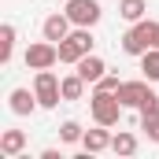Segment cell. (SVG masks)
Segmentation results:
<instances>
[{
	"label": "cell",
	"mask_w": 159,
	"mask_h": 159,
	"mask_svg": "<svg viewBox=\"0 0 159 159\" xmlns=\"http://www.w3.org/2000/svg\"><path fill=\"white\" fill-rule=\"evenodd\" d=\"M59 81H63V78H56L52 67L34 74V93H37V104H41V107H48V111L59 107V100H63V85H59Z\"/></svg>",
	"instance_id": "cell-4"
},
{
	"label": "cell",
	"mask_w": 159,
	"mask_h": 159,
	"mask_svg": "<svg viewBox=\"0 0 159 159\" xmlns=\"http://www.w3.org/2000/svg\"><path fill=\"white\" fill-rule=\"evenodd\" d=\"M59 85H63V100H81V96H85V85H89V81L81 78L78 70H74V74H67V78L59 81Z\"/></svg>",
	"instance_id": "cell-13"
},
{
	"label": "cell",
	"mask_w": 159,
	"mask_h": 159,
	"mask_svg": "<svg viewBox=\"0 0 159 159\" xmlns=\"http://www.w3.org/2000/svg\"><path fill=\"white\" fill-rule=\"evenodd\" d=\"M67 15H70V22L74 26H96L100 19H104V7L96 4V0H67Z\"/></svg>",
	"instance_id": "cell-6"
},
{
	"label": "cell",
	"mask_w": 159,
	"mask_h": 159,
	"mask_svg": "<svg viewBox=\"0 0 159 159\" xmlns=\"http://www.w3.org/2000/svg\"><path fill=\"white\" fill-rule=\"evenodd\" d=\"M148 93H152V89H148V78L122 81V85H119V100H122V107H141Z\"/></svg>",
	"instance_id": "cell-7"
},
{
	"label": "cell",
	"mask_w": 159,
	"mask_h": 159,
	"mask_svg": "<svg viewBox=\"0 0 159 159\" xmlns=\"http://www.w3.org/2000/svg\"><path fill=\"white\" fill-rule=\"evenodd\" d=\"M22 152H26V129H4L0 133V156L19 159Z\"/></svg>",
	"instance_id": "cell-11"
},
{
	"label": "cell",
	"mask_w": 159,
	"mask_h": 159,
	"mask_svg": "<svg viewBox=\"0 0 159 159\" xmlns=\"http://www.w3.org/2000/svg\"><path fill=\"white\" fill-rule=\"evenodd\" d=\"M148 11V0H119V15L126 22H141Z\"/></svg>",
	"instance_id": "cell-14"
},
{
	"label": "cell",
	"mask_w": 159,
	"mask_h": 159,
	"mask_svg": "<svg viewBox=\"0 0 159 159\" xmlns=\"http://www.w3.org/2000/svg\"><path fill=\"white\" fill-rule=\"evenodd\" d=\"M137 111H141V115H156V111H159V96H156V93H148V96H144V104H141Z\"/></svg>",
	"instance_id": "cell-21"
},
{
	"label": "cell",
	"mask_w": 159,
	"mask_h": 159,
	"mask_svg": "<svg viewBox=\"0 0 159 159\" xmlns=\"http://www.w3.org/2000/svg\"><path fill=\"white\" fill-rule=\"evenodd\" d=\"M63 4H67V0H63Z\"/></svg>",
	"instance_id": "cell-22"
},
{
	"label": "cell",
	"mask_w": 159,
	"mask_h": 159,
	"mask_svg": "<svg viewBox=\"0 0 159 159\" xmlns=\"http://www.w3.org/2000/svg\"><path fill=\"white\" fill-rule=\"evenodd\" d=\"M141 129H144V137L152 144H159V111L156 115H141Z\"/></svg>",
	"instance_id": "cell-19"
},
{
	"label": "cell",
	"mask_w": 159,
	"mask_h": 159,
	"mask_svg": "<svg viewBox=\"0 0 159 159\" xmlns=\"http://www.w3.org/2000/svg\"><path fill=\"white\" fill-rule=\"evenodd\" d=\"M89 111H93V122H100V126H119V122H122V100H119V93L93 89Z\"/></svg>",
	"instance_id": "cell-2"
},
{
	"label": "cell",
	"mask_w": 159,
	"mask_h": 159,
	"mask_svg": "<svg viewBox=\"0 0 159 159\" xmlns=\"http://www.w3.org/2000/svg\"><path fill=\"white\" fill-rule=\"evenodd\" d=\"M159 44V22H152V19H141V22H133L129 30H126V37H122V52L126 56H144L148 48H156Z\"/></svg>",
	"instance_id": "cell-1"
},
{
	"label": "cell",
	"mask_w": 159,
	"mask_h": 159,
	"mask_svg": "<svg viewBox=\"0 0 159 159\" xmlns=\"http://www.w3.org/2000/svg\"><path fill=\"white\" fill-rule=\"evenodd\" d=\"M74 67H78V74H81L85 81H89V85H96V81H100L104 74H107V63H104L100 56H93V52H89V56H81V59L74 63Z\"/></svg>",
	"instance_id": "cell-12"
},
{
	"label": "cell",
	"mask_w": 159,
	"mask_h": 159,
	"mask_svg": "<svg viewBox=\"0 0 159 159\" xmlns=\"http://www.w3.org/2000/svg\"><path fill=\"white\" fill-rule=\"evenodd\" d=\"M111 126H100L96 122V129H85V137H81V148L89 152V156H96V152H104V148H111Z\"/></svg>",
	"instance_id": "cell-10"
},
{
	"label": "cell",
	"mask_w": 159,
	"mask_h": 159,
	"mask_svg": "<svg viewBox=\"0 0 159 159\" xmlns=\"http://www.w3.org/2000/svg\"><path fill=\"white\" fill-rule=\"evenodd\" d=\"M11 56H15V26L4 22L0 26V63H11Z\"/></svg>",
	"instance_id": "cell-16"
},
{
	"label": "cell",
	"mask_w": 159,
	"mask_h": 159,
	"mask_svg": "<svg viewBox=\"0 0 159 159\" xmlns=\"http://www.w3.org/2000/svg\"><path fill=\"white\" fill-rule=\"evenodd\" d=\"M70 30H74V22H70V15H67V11H56V15H48V19H44V26H41V34H44L48 41H56V44L67 37Z\"/></svg>",
	"instance_id": "cell-9"
},
{
	"label": "cell",
	"mask_w": 159,
	"mask_h": 159,
	"mask_svg": "<svg viewBox=\"0 0 159 159\" xmlns=\"http://www.w3.org/2000/svg\"><path fill=\"white\" fill-rule=\"evenodd\" d=\"M81 137H85V129H81V122L67 119L63 126H59V141H63V144H78Z\"/></svg>",
	"instance_id": "cell-18"
},
{
	"label": "cell",
	"mask_w": 159,
	"mask_h": 159,
	"mask_svg": "<svg viewBox=\"0 0 159 159\" xmlns=\"http://www.w3.org/2000/svg\"><path fill=\"white\" fill-rule=\"evenodd\" d=\"M7 107H11V115H19V119H26V115H34L41 104H37V93H30V89H11V96H7Z\"/></svg>",
	"instance_id": "cell-8"
},
{
	"label": "cell",
	"mask_w": 159,
	"mask_h": 159,
	"mask_svg": "<svg viewBox=\"0 0 159 159\" xmlns=\"http://www.w3.org/2000/svg\"><path fill=\"white\" fill-rule=\"evenodd\" d=\"M141 70H144L148 81H159V48H148V52L141 56Z\"/></svg>",
	"instance_id": "cell-17"
},
{
	"label": "cell",
	"mask_w": 159,
	"mask_h": 159,
	"mask_svg": "<svg viewBox=\"0 0 159 159\" xmlns=\"http://www.w3.org/2000/svg\"><path fill=\"white\" fill-rule=\"evenodd\" d=\"M93 34H89V26H74L67 37L59 41V63H78L81 56H89L93 52Z\"/></svg>",
	"instance_id": "cell-3"
},
{
	"label": "cell",
	"mask_w": 159,
	"mask_h": 159,
	"mask_svg": "<svg viewBox=\"0 0 159 159\" xmlns=\"http://www.w3.org/2000/svg\"><path fill=\"white\" fill-rule=\"evenodd\" d=\"M111 152H115V156H133V152H137V137H133L129 129H119V133L111 137Z\"/></svg>",
	"instance_id": "cell-15"
},
{
	"label": "cell",
	"mask_w": 159,
	"mask_h": 159,
	"mask_svg": "<svg viewBox=\"0 0 159 159\" xmlns=\"http://www.w3.org/2000/svg\"><path fill=\"white\" fill-rule=\"evenodd\" d=\"M22 59H26V67H30V70H48V67H56V63H59V44H56V41H34V44H30V48H26V56H22Z\"/></svg>",
	"instance_id": "cell-5"
},
{
	"label": "cell",
	"mask_w": 159,
	"mask_h": 159,
	"mask_svg": "<svg viewBox=\"0 0 159 159\" xmlns=\"http://www.w3.org/2000/svg\"><path fill=\"white\" fill-rule=\"evenodd\" d=\"M119 85H122V81H119V74H104V78L96 81L93 89H104V93H119Z\"/></svg>",
	"instance_id": "cell-20"
},
{
	"label": "cell",
	"mask_w": 159,
	"mask_h": 159,
	"mask_svg": "<svg viewBox=\"0 0 159 159\" xmlns=\"http://www.w3.org/2000/svg\"><path fill=\"white\" fill-rule=\"evenodd\" d=\"M156 48H159V44H156Z\"/></svg>",
	"instance_id": "cell-23"
}]
</instances>
